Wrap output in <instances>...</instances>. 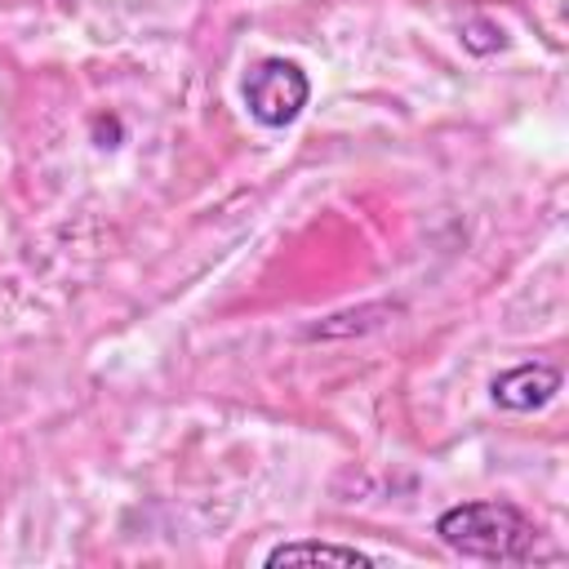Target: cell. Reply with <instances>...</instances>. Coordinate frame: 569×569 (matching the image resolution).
Masks as SVG:
<instances>
[{"label": "cell", "mask_w": 569, "mask_h": 569, "mask_svg": "<svg viewBox=\"0 0 569 569\" xmlns=\"http://www.w3.org/2000/svg\"><path fill=\"white\" fill-rule=\"evenodd\" d=\"M436 538L458 551V556H471V560H498V565H520L533 556L538 547V525L511 507V502H498V498H485V502H458V507H445L436 516Z\"/></svg>", "instance_id": "cell-1"}, {"label": "cell", "mask_w": 569, "mask_h": 569, "mask_svg": "<svg viewBox=\"0 0 569 569\" xmlns=\"http://www.w3.org/2000/svg\"><path fill=\"white\" fill-rule=\"evenodd\" d=\"M307 98H311V80H307V71H302L298 62H289V58H262V62H253L249 76H244V107H249V116H253L258 124H267V129L293 124V120L302 116Z\"/></svg>", "instance_id": "cell-2"}, {"label": "cell", "mask_w": 569, "mask_h": 569, "mask_svg": "<svg viewBox=\"0 0 569 569\" xmlns=\"http://www.w3.org/2000/svg\"><path fill=\"white\" fill-rule=\"evenodd\" d=\"M560 391V369L551 365H538V360H525L516 369H502L493 382H489V396L498 409H511V413H533L542 405H551Z\"/></svg>", "instance_id": "cell-3"}, {"label": "cell", "mask_w": 569, "mask_h": 569, "mask_svg": "<svg viewBox=\"0 0 569 569\" xmlns=\"http://www.w3.org/2000/svg\"><path fill=\"white\" fill-rule=\"evenodd\" d=\"M307 560H325V565H373V556L356 551V547H338V542H280L267 551V565H307Z\"/></svg>", "instance_id": "cell-4"}]
</instances>
